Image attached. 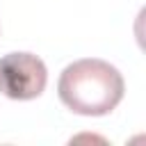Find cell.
I'll list each match as a JSON object with an SVG mask.
<instances>
[{"label":"cell","mask_w":146,"mask_h":146,"mask_svg":"<svg viewBox=\"0 0 146 146\" xmlns=\"http://www.w3.org/2000/svg\"><path fill=\"white\" fill-rule=\"evenodd\" d=\"M125 94L123 75L105 59L87 57L68 64L57 80L59 100L75 114L105 116Z\"/></svg>","instance_id":"6da1fadb"},{"label":"cell","mask_w":146,"mask_h":146,"mask_svg":"<svg viewBox=\"0 0 146 146\" xmlns=\"http://www.w3.org/2000/svg\"><path fill=\"white\" fill-rule=\"evenodd\" d=\"M48 82V68L32 52H9L0 57V94L11 100L39 98Z\"/></svg>","instance_id":"7a4b0ae2"}]
</instances>
